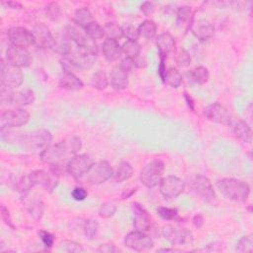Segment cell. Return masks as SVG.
Instances as JSON below:
<instances>
[{"label":"cell","instance_id":"48","mask_svg":"<svg viewBox=\"0 0 253 253\" xmlns=\"http://www.w3.org/2000/svg\"><path fill=\"white\" fill-rule=\"evenodd\" d=\"M1 217H2V220L5 222V224H7L9 227L15 229V226H14L11 217H10V213L4 205H1Z\"/></svg>","mask_w":253,"mask_h":253},{"label":"cell","instance_id":"32","mask_svg":"<svg viewBox=\"0 0 253 253\" xmlns=\"http://www.w3.org/2000/svg\"><path fill=\"white\" fill-rule=\"evenodd\" d=\"M122 51H123V54H125L126 58L135 61L140 57L142 49H141V45L138 42L127 41L123 44Z\"/></svg>","mask_w":253,"mask_h":253},{"label":"cell","instance_id":"44","mask_svg":"<svg viewBox=\"0 0 253 253\" xmlns=\"http://www.w3.org/2000/svg\"><path fill=\"white\" fill-rule=\"evenodd\" d=\"M122 30H123V37H126L127 41L138 42L140 38L138 28H135L134 26H125V27H122Z\"/></svg>","mask_w":253,"mask_h":253},{"label":"cell","instance_id":"55","mask_svg":"<svg viewBox=\"0 0 253 253\" xmlns=\"http://www.w3.org/2000/svg\"><path fill=\"white\" fill-rule=\"evenodd\" d=\"M185 99H186V101H187V103H188V106L194 111L195 108H194V103H193V100H192L191 96L188 95L187 93H185Z\"/></svg>","mask_w":253,"mask_h":253},{"label":"cell","instance_id":"53","mask_svg":"<svg viewBox=\"0 0 253 253\" xmlns=\"http://www.w3.org/2000/svg\"><path fill=\"white\" fill-rule=\"evenodd\" d=\"M221 245L222 244L220 242H214V243L208 244L207 248L205 247V250H208V251H220V250H222Z\"/></svg>","mask_w":253,"mask_h":253},{"label":"cell","instance_id":"11","mask_svg":"<svg viewBox=\"0 0 253 253\" xmlns=\"http://www.w3.org/2000/svg\"><path fill=\"white\" fill-rule=\"evenodd\" d=\"M124 242L128 248L138 252L148 251L154 245L153 240L149 235H147L145 232H142L136 229L134 231L129 232L125 236Z\"/></svg>","mask_w":253,"mask_h":253},{"label":"cell","instance_id":"47","mask_svg":"<svg viewBox=\"0 0 253 253\" xmlns=\"http://www.w3.org/2000/svg\"><path fill=\"white\" fill-rule=\"evenodd\" d=\"M88 196V192L85 188L82 187H75L72 191V197L73 200L77 201V202H81L84 201Z\"/></svg>","mask_w":253,"mask_h":253},{"label":"cell","instance_id":"52","mask_svg":"<svg viewBox=\"0 0 253 253\" xmlns=\"http://www.w3.org/2000/svg\"><path fill=\"white\" fill-rule=\"evenodd\" d=\"M192 221H193V224H194V226H195V227H197V228H201V227L204 225V221H205V219H204V217H203L202 215L198 214V215H196V216L193 217Z\"/></svg>","mask_w":253,"mask_h":253},{"label":"cell","instance_id":"56","mask_svg":"<svg viewBox=\"0 0 253 253\" xmlns=\"http://www.w3.org/2000/svg\"><path fill=\"white\" fill-rule=\"evenodd\" d=\"M181 249L177 248H160L157 250V252H181Z\"/></svg>","mask_w":253,"mask_h":253},{"label":"cell","instance_id":"45","mask_svg":"<svg viewBox=\"0 0 253 253\" xmlns=\"http://www.w3.org/2000/svg\"><path fill=\"white\" fill-rule=\"evenodd\" d=\"M66 143H67V145H68L70 153H72V154L76 153L82 147L81 140L79 138H77V137H72V138L69 139L68 141H66Z\"/></svg>","mask_w":253,"mask_h":253},{"label":"cell","instance_id":"33","mask_svg":"<svg viewBox=\"0 0 253 253\" xmlns=\"http://www.w3.org/2000/svg\"><path fill=\"white\" fill-rule=\"evenodd\" d=\"M90 83L91 86L97 90H105L109 85V77L104 72L98 71L92 74Z\"/></svg>","mask_w":253,"mask_h":253},{"label":"cell","instance_id":"26","mask_svg":"<svg viewBox=\"0 0 253 253\" xmlns=\"http://www.w3.org/2000/svg\"><path fill=\"white\" fill-rule=\"evenodd\" d=\"M187 78L189 83L197 84V85H204L208 82L210 78V73L207 68L205 67H198L193 71L187 73Z\"/></svg>","mask_w":253,"mask_h":253},{"label":"cell","instance_id":"50","mask_svg":"<svg viewBox=\"0 0 253 253\" xmlns=\"http://www.w3.org/2000/svg\"><path fill=\"white\" fill-rule=\"evenodd\" d=\"M155 10V5L153 2L150 1H145L142 4L141 6V11L145 15V16H150L153 14Z\"/></svg>","mask_w":253,"mask_h":253},{"label":"cell","instance_id":"35","mask_svg":"<svg viewBox=\"0 0 253 253\" xmlns=\"http://www.w3.org/2000/svg\"><path fill=\"white\" fill-rule=\"evenodd\" d=\"M156 214L158 215V217H160L162 219H165V220H175V221L182 220V218L178 214V211L173 208L158 207L156 209Z\"/></svg>","mask_w":253,"mask_h":253},{"label":"cell","instance_id":"6","mask_svg":"<svg viewBox=\"0 0 253 253\" xmlns=\"http://www.w3.org/2000/svg\"><path fill=\"white\" fill-rule=\"evenodd\" d=\"M163 237L173 245H189L193 242V233L186 227L164 225L161 229Z\"/></svg>","mask_w":253,"mask_h":253},{"label":"cell","instance_id":"28","mask_svg":"<svg viewBox=\"0 0 253 253\" xmlns=\"http://www.w3.org/2000/svg\"><path fill=\"white\" fill-rule=\"evenodd\" d=\"M162 81L172 88H178L183 82V77L177 69L170 68L166 70Z\"/></svg>","mask_w":253,"mask_h":253},{"label":"cell","instance_id":"3","mask_svg":"<svg viewBox=\"0 0 253 253\" xmlns=\"http://www.w3.org/2000/svg\"><path fill=\"white\" fill-rule=\"evenodd\" d=\"M0 81L1 86L11 89L18 88L24 81V74L21 68L12 65L6 59L1 60V70H0Z\"/></svg>","mask_w":253,"mask_h":253},{"label":"cell","instance_id":"37","mask_svg":"<svg viewBox=\"0 0 253 253\" xmlns=\"http://www.w3.org/2000/svg\"><path fill=\"white\" fill-rule=\"evenodd\" d=\"M175 62H176V65L179 68H187V67H189L191 65L192 59H191L190 54L187 52V50H185L184 48L180 47L176 51Z\"/></svg>","mask_w":253,"mask_h":253},{"label":"cell","instance_id":"36","mask_svg":"<svg viewBox=\"0 0 253 253\" xmlns=\"http://www.w3.org/2000/svg\"><path fill=\"white\" fill-rule=\"evenodd\" d=\"M98 228H99V224H98V220L96 218L90 217L87 218L84 222V226H83V231L85 236L88 239H93L96 237L97 232H98Z\"/></svg>","mask_w":253,"mask_h":253},{"label":"cell","instance_id":"54","mask_svg":"<svg viewBox=\"0 0 253 253\" xmlns=\"http://www.w3.org/2000/svg\"><path fill=\"white\" fill-rule=\"evenodd\" d=\"M2 5H5L11 9H22L23 5L19 2H15V1H9V2H2Z\"/></svg>","mask_w":253,"mask_h":253},{"label":"cell","instance_id":"20","mask_svg":"<svg viewBox=\"0 0 253 253\" xmlns=\"http://www.w3.org/2000/svg\"><path fill=\"white\" fill-rule=\"evenodd\" d=\"M59 83L62 88L67 90H72V91L80 90L84 87V83L82 82V80L69 70L63 71L60 76Z\"/></svg>","mask_w":253,"mask_h":253},{"label":"cell","instance_id":"17","mask_svg":"<svg viewBox=\"0 0 253 253\" xmlns=\"http://www.w3.org/2000/svg\"><path fill=\"white\" fill-rule=\"evenodd\" d=\"M9 63L19 68H27L32 63V57L27 49L10 46L6 51V58Z\"/></svg>","mask_w":253,"mask_h":253},{"label":"cell","instance_id":"21","mask_svg":"<svg viewBox=\"0 0 253 253\" xmlns=\"http://www.w3.org/2000/svg\"><path fill=\"white\" fill-rule=\"evenodd\" d=\"M234 136L245 144H250L252 142V131L250 126L247 124L246 121L242 119H235L233 120L232 124L230 125Z\"/></svg>","mask_w":253,"mask_h":253},{"label":"cell","instance_id":"9","mask_svg":"<svg viewBox=\"0 0 253 253\" xmlns=\"http://www.w3.org/2000/svg\"><path fill=\"white\" fill-rule=\"evenodd\" d=\"M93 159L87 154H75L67 164V172L74 179H81L86 175L92 164Z\"/></svg>","mask_w":253,"mask_h":253},{"label":"cell","instance_id":"7","mask_svg":"<svg viewBox=\"0 0 253 253\" xmlns=\"http://www.w3.org/2000/svg\"><path fill=\"white\" fill-rule=\"evenodd\" d=\"M70 153L66 141L60 142L56 145H51L45 148L41 154L40 158L44 163L49 164L51 167L61 166L66 155Z\"/></svg>","mask_w":253,"mask_h":253},{"label":"cell","instance_id":"15","mask_svg":"<svg viewBox=\"0 0 253 253\" xmlns=\"http://www.w3.org/2000/svg\"><path fill=\"white\" fill-rule=\"evenodd\" d=\"M35 37V45L41 49H54L57 46V41L51 30L44 23L37 24L33 29Z\"/></svg>","mask_w":253,"mask_h":253},{"label":"cell","instance_id":"12","mask_svg":"<svg viewBox=\"0 0 253 253\" xmlns=\"http://www.w3.org/2000/svg\"><path fill=\"white\" fill-rule=\"evenodd\" d=\"M204 115L206 118L216 124L228 126L232 124L234 118L231 113L219 103H213L204 109Z\"/></svg>","mask_w":253,"mask_h":253},{"label":"cell","instance_id":"51","mask_svg":"<svg viewBox=\"0 0 253 253\" xmlns=\"http://www.w3.org/2000/svg\"><path fill=\"white\" fill-rule=\"evenodd\" d=\"M120 68L125 71L126 72H130L134 68H135V61L134 60H131V59H124L120 65Z\"/></svg>","mask_w":253,"mask_h":253},{"label":"cell","instance_id":"25","mask_svg":"<svg viewBox=\"0 0 253 253\" xmlns=\"http://www.w3.org/2000/svg\"><path fill=\"white\" fill-rule=\"evenodd\" d=\"M35 102V93L32 89L26 88L20 91H13L11 97L10 105H13L17 108H22L24 106L31 105Z\"/></svg>","mask_w":253,"mask_h":253},{"label":"cell","instance_id":"14","mask_svg":"<svg viewBox=\"0 0 253 253\" xmlns=\"http://www.w3.org/2000/svg\"><path fill=\"white\" fill-rule=\"evenodd\" d=\"M191 187L193 191L205 202H212L215 200L216 193L211 180L203 175H197L193 178Z\"/></svg>","mask_w":253,"mask_h":253},{"label":"cell","instance_id":"41","mask_svg":"<svg viewBox=\"0 0 253 253\" xmlns=\"http://www.w3.org/2000/svg\"><path fill=\"white\" fill-rule=\"evenodd\" d=\"M117 212V206L113 202H105L99 208V216L103 218H110Z\"/></svg>","mask_w":253,"mask_h":253},{"label":"cell","instance_id":"30","mask_svg":"<svg viewBox=\"0 0 253 253\" xmlns=\"http://www.w3.org/2000/svg\"><path fill=\"white\" fill-rule=\"evenodd\" d=\"M140 37L145 39L150 40L156 36L157 32V25L152 20H145L139 27H138Z\"/></svg>","mask_w":253,"mask_h":253},{"label":"cell","instance_id":"24","mask_svg":"<svg viewBox=\"0 0 253 253\" xmlns=\"http://www.w3.org/2000/svg\"><path fill=\"white\" fill-rule=\"evenodd\" d=\"M129 73L123 71L120 66L115 67L110 72L109 83L116 90H124L129 85Z\"/></svg>","mask_w":253,"mask_h":253},{"label":"cell","instance_id":"38","mask_svg":"<svg viewBox=\"0 0 253 253\" xmlns=\"http://www.w3.org/2000/svg\"><path fill=\"white\" fill-rule=\"evenodd\" d=\"M104 31H105V36L106 39H113V40H119L123 37V30L122 27L118 26L115 23H110L107 24L104 27Z\"/></svg>","mask_w":253,"mask_h":253},{"label":"cell","instance_id":"43","mask_svg":"<svg viewBox=\"0 0 253 253\" xmlns=\"http://www.w3.org/2000/svg\"><path fill=\"white\" fill-rule=\"evenodd\" d=\"M46 14L47 16L53 20V21H56L59 19L60 15H61V7L58 3L56 2H52V3H49L46 7Z\"/></svg>","mask_w":253,"mask_h":253},{"label":"cell","instance_id":"29","mask_svg":"<svg viewBox=\"0 0 253 253\" xmlns=\"http://www.w3.org/2000/svg\"><path fill=\"white\" fill-rule=\"evenodd\" d=\"M26 209L36 220H40L44 216L45 205L41 199L35 198L26 203Z\"/></svg>","mask_w":253,"mask_h":253},{"label":"cell","instance_id":"5","mask_svg":"<svg viewBox=\"0 0 253 253\" xmlns=\"http://www.w3.org/2000/svg\"><path fill=\"white\" fill-rule=\"evenodd\" d=\"M114 175V169L106 160L94 162L86 173V181L91 185H100L111 179Z\"/></svg>","mask_w":253,"mask_h":253},{"label":"cell","instance_id":"4","mask_svg":"<svg viewBox=\"0 0 253 253\" xmlns=\"http://www.w3.org/2000/svg\"><path fill=\"white\" fill-rule=\"evenodd\" d=\"M30 113L24 108H12L2 112L0 117L1 129H17L25 126L30 121Z\"/></svg>","mask_w":253,"mask_h":253},{"label":"cell","instance_id":"8","mask_svg":"<svg viewBox=\"0 0 253 253\" xmlns=\"http://www.w3.org/2000/svg\"><path fill=\"white\" fill-rule=\"evenodd\" d=\"M185 182L177 176L163 177L159 183V192L166 200L179 197L185 190Z\"/></svg>","mask_w":253,"mask_h":253},{"label":"cell","instance_id":"40","mask_svg":"<svg viewBox=\"0 0 253 253\" xmlns=\"http://www.w3.org/2000/svg\"><path fill=\"white\" fill-rule=\"evenodd\" d=\"M60 248L63 251L69 252V253H79L84 252V248L82 245L76 241L73 240H64L60 244Z\"/></svg>","mask_w":253,"mask_h":253},{"label":"cell","instance_id":"34","mask_svg":"<svg viewBox=\"0 0 253 253\" xmlns=\"http://www.w3.org/2000/svg\"><path fill=\"white\" fill-rule=\"evenodd\" d=\"M84 31L87 34V36L89 38H91L93 41L101 40L105 37L104 28L99 23H97L96 21H92L90 24H88L84 28Z\"/></svg>","mask_w":253,"mask_h":253},{"label":"cell","instance_id":"23","mask_svg":"<svg viewBox=\"0 0 253 253\" xmlns=\"http://www.w3.org/2000/svg\"><path fill=\"white\" fill-rule=\"evenodd\" d=\"M28 178L32 187H43L53 189L55 187V183L51 175L45 170H34L29 175Z\"/></svg>","mask_w":253,"mask_h":253},{"label":"cell","instance_id":"27","mask_svg":"<svg viewBox=\"0 0 253 253\" xmlns=\"http://www.w3.org/2000/svg\"><path fill=\"white\" fill-rule=\"evenodd\" d=\"M133 175H134V168L131 165V163H129L128 161H122L118 165L116 171L114 172L113 178L115 182L122 183L132 178Z\"/></svg>","mask_w":253,"mask_h":253},{"label":"cell","instance_id":"1","mask_svg":"<svg viewBox=\"0 0 253 253\" xmlns=\"http://www.w3.org/2000/svg\"><path fill=\"white\" fill-rule=\"evenodd\" d=\"M217 187L224 198L238 203L246 202L250 195L249 185L246 182L239 179H220L217 182Z\"/></svg>","mask_w":253,"mask_h":253},{"label":"cell","instance_id":"18","mask_svg":"<svg viewBox=\"0 0 253 253\" xmlns=\"http://www.w3.org/2000/svg\"><path fill=\"white\" fill-rule=\"evenodd\" d=\"M156 47L158 49L160 61H165L167 57L175 50L174 37L168 32L160 34L156 38Z\"/></svg>","mask_w":253,"mask_h":253},{"label":"cell","instance_id":"19","mask_svg":"<svg viewBox=\"0 0 253 253\" xmlns=\"http://www.w3.org/2000/svg\"><path fill=\"white\" fill-rule=\"evenodd\" d=\"M102 53L106 61L109 63L117 62L121 59L123 54L122 46L117 40L106 39L102 44Z\"/></svg>","mask_w":253,"mask_h":253},{"label":"cell","instance_id":"13","mask_svg":"<svg viewBox=\"0 0 253 253\" xmlns=\"http://www.w3.org/2000/svg\"><path fill=\"white\" fill-rule=\"evenodd\" d=\"M53 141V135L46 129H40L32 132L31 134L24 136L23 143L33 150H44Z\"/></svg>","mask_w":253,"mask_h":253},{"label":"cell","instance_id":"16","mask_svg":"<svg viewBox=\"0 0 253 253\" xmlns=\"http://www.w3.org/2000/svg\"><path fill=\"white\" fill-rule=\"evenodd\" d=\"M134 213V227L136 230L142 232H147L151 229L152 220L147 211L138 203L133 204Z\"/></svg>","mask_w":253,"mask_h":253},{"label":"cell","instance_id":"22","mask_svg":"<svg viewBox=\"0 0 253 253\" xmlns=\"http://www.w3.org/2000/svg\"><path fill=\"white\" fill-rule=\"evenodd\" d=\"M191 31L194 37L201 42L208 41L215 35V27L206 20H201L196 24H192Z\"/></svg>","mask_w":253,"mask_h":253},{"label":"cell","instance_id":"49","mask_svg":"<svg viewBox=\"0 0 253 253\" xmlns=\"http://www.w3.org/2000/svg\"><path fill=\"white\" fill-rule=\"evenodd\" d=\"M97 251L101 253H115V252H120L121 250L117 248L116 245H114L113 243H104L98 247Z\"/></svg>","mask_w":253,"mask_h":253},{"label":"cell","instance_id":"31","mask_svg":"<svg viewBox=\"0 0 253 253\" xmlns=\"http://www.w3.org/2000/svg\"><path fill=\"white\" fill-rule=\"evenodd\" d=\"M93 20V16L91 11L86 8V7H82L79 8L75 11L74 13V23L81 27L82 29H84L88 24H90Z\"/></svg>","mask_w":253,"mask_h":253},{"label":"cell","instance_id":"39","mask_svg":"<svg viewBox=\"0 0 253 253\" xmlns=\"http://www.w3.org/2000/svg\"><path fill=\"white\" fill-rule=\"evenodd\" d=\"M236 250L241 253H251L253 251L252 235H246L241 237L236 244Z\"/></svg>","mask_w":253,"mask_h":253},{"label":"cell","instance_id":"42","mask_svg":"<svg viewBox=\"0 0 253 253\" xmlns=\"http://www.w3.org/2000/svg\"><path fill=\"white\" fill-rule=\"evenodd\" d=\"M192 16V8L190 6H182L177 11V23L178 25H184L190 20Z\"/></svg>","mask_w":253,"mask_h":253},{"label":"cell","instance_id":"2","mask_svg":"<svg viewBox=\"0 0 253 253\" xmlns=\"http://www.w3.org/2000/svg\"><path fill=\"white\" fill-rule=\"evenodd\" d=\"M165 171V165L163 161L159 159H153L146 163L140 173V180L146 188H154L159 185Z\"/></svg>","mask_w":253,"mask_h":253},{"label":"cell","instance_id":"10","mask_svg":"<svg viewBox=\"0 0 253 253\" xmlns=\"http://www.w3.org/2000/svg\"><path fill=\"white\" fill-rule=\"evenodd\" d=\"M7 38L11 46L27 49L35 45V37L33 31L25 27H12L7 31Z\"/></svg>","mask_w":253,"mask_h":253},{"label":"cell","instance_id":"46","mask_svg":"<svg viewBox=\"0 0 253 253\" xmlns=\"http://www.w3.org/2000/svg\"><path fill=\"white\" fill-rule=\"evenodd\" d=\"M39 236L44 244V246L48 249L52 248L55 244V236L49 232V231H46V230H40L39 231Z\"/></svg>","mask_w":253,"mask_h":253}]
</instances>
